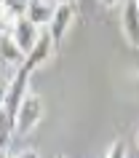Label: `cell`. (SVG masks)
<instances>
[{"instance_id": "6da1fadb", "label": "cell", "mask_w": 139, "mask_h": 158, "mask_svg": "<svg viewBox=\"0 0 139 158\" xmlns=\"http://www.w3.org/2000/svg\"><path fill=\"white\" fill-rule=\"evenodd\" d=\"M40 113H43V102L38 94H27L24 102L19 105L16 115H14V121H11V126H14V134H19V137H24V134H30L38 126V121H40Z\"/></svg>"}, {"instance_id": "7a4b0ae2", "label": "cell", "mask_w": 139, "mask_h": 158, "mask_svg": "<svg viewBox=\"0 0 139 158\" xmlns=\"http://www.w3.org/2000/svg\"><path fill=\"white\" fill-rule=\"evenodd\" d=\"M6 32L14 35V40L22 46V51H24V54H30V51L38 46V40H40V35H43L40 27L32 24L27 16H24V19H16V22L11 24V30H6Z\"/></svg>"}, {"instance_id": "3957f363", "label": "cell", "mask_w": 139, "mask_h": 158, "mask_svg": "<svg viewBox=\"0 0 139 158\" xmlns=\"http://www.w3.org/2000/svg\"><path fill=\"white\" fill-rule=\"evenodd\" d=\"M72 16H75V6L72 3H56L54 6V19L48 24V32L54 38V43H59L70 32V24H72Z\"/></svg>"}, {"instance_id": "277c9868", "label": "cell", "mask_w": 139, "mask_h": 158, "mask_svg": "<svg viewBox=\"0 0 139 158\" xmlns=\"http://www.w3.org/2000/svg\"><path fill=\"white\" fill-rule=\"evenodd\" d=\"M123 32L131 46H139V6L137 0L123 3Z\"/></svg>"}, {"instance_id": "5b68a950", "label": "cell", "mask_w": 139, "mask_h": 158, "mask_svg": "<svg viewBox=\"0 0 139 158\" xmlns=\"http://www.w3.org/2000/svg\"><path fill=\"white\" fill-rule=\"evenodd\" d=\"M0 51H3V62H6V64L22 67V64H24V59H27V54L22 51V46L14 40V35H11V32H3V38H0Z\"/></svg>"}, {"instance_id": "8992f818", "label": "cell", "mask_w": 139, "mask_h": 158, "mask_svg": "<svg viewBox=\"0 0 139 158\" xmlns=\"http://www.w3.org/2000/svg\"><path fill=\"white\" fill-rule=\"evenodd\" d=\"M32 0H3V32L11 30L16 19H24Z\"/></svg>"}, {"instance_id": "52a82bcc", "label": "cell", "mask_w": 139, "mask_h": 158, "mask_svg": "<svg viewBox=\"0 0 139 158\" xmlns=\"http://www.w3.org/2000/svg\"><path fill=\"white\" fill-rule=\"evenodd\" d=\"M27 19H30L32 24H38V27L51 24V19H54L51 3L48 0H32V3H30V11H27Z\"/></svg>"}, {"instance_id": "ba28073f", "label": "cell", "mask_w": 139, "mask_h": 158, "mask_svg": "<svg viewBox=\"0 0 139 158\" xmlns=\"http://www.w3.org/2000/svg\"><path fill=\"white\" fill-rule=\"evenodd\" d=\"M104 158H126V145H123V142H115L112 148L107 150Z\"/></svg>"}, {"instance_id": "9c48e42d", "label": "cell", "mask_w": 139, "mask_h": 158, "mask_svg": "<svg viewBox=\"0 0 139 158\" xmlns=\"http://www.w3.org/2000/svg\"><path fill=\"white\" fill-rule=\"evenodd\" d=\"M14 158H40V156H38L35 150H22V153H16Z\"/></svg>"}, {"instance_id": "30bf717a", "label": "cell", "mask_w": 139, "mask_h": 158, "mask_svg": "<svg viewBox=\"0 0 139 158\" xmlns=\"http://www.w3.org/2000/svg\"><path fill=\"white\" fill-rule=\"evenodd\" d=\"M118 3H121V0H102V6H104V8H112V6H118Z\"/></svg>"}, {"instance_id": "8fae6325", "label": "cell", "mask_w": 139, "mask_h": 158, "mask_svg": "<svg viewBox=\"0 0 139 158\" xmlns=\"http://www.w3.org/2000/svg\"><path fill=\"white\" fill-rule=\"evenodd\" d=\"M56 3H72V0H56Z\"/></svg>"}, {"instance_id": "7c38bea8", "label": "cell", "mask_w": 139, "mask_h": 158, "mask_svg": "<svg viewBox=\"0 0 139 158\" xmlns=\"http://www.w3.org/2000/svg\"><path fill=\"white\" fill-rule=\"evenodd\" d=\"M56 158H64V156H56Z\"/></svg>"}, {"instance_id": "4fadbf2b", "label": "cell", "mask_w": 139, "mask_h": 158, "mask_svg": "<svg viewBox=\"0 0 139 158\" xmlns=\"http://www.w3.org/2000/svg\"><path fill=\"white\" fill-rule=\"evenodd\" d=\"M137 6H139V0H137Z\"/></svg>"}, {"instance_id": "5bb4252c", "label": "cell", "mask_w": 139, "mask_h": 158, "mask_svg": "<svg viewBox=\"0 0 139 158\" xmlns=\"http://www.w3.org/2000/svg\"><path fill=\"white\" fill-rule=\"evenodd\" d=\"M137 142H139V137H137Z\"/></svg>"}]
</instances>
